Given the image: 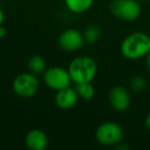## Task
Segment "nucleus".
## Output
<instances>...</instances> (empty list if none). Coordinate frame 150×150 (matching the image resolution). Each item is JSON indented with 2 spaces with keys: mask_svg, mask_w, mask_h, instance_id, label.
<instances>
[{
  "mask_svg": "<svg viewBox=\"0 0 150 150\" xmlns=\"http://www.w3.org/2000/svg\"><path fill=\"white\" fill-rule=\"evenodd\" d=\"M122 56L129 60H137L150 52V36L143 32H134L122 40L120 45Z\"/></svg>",
  "mask_w": 150,
  "mask_h": 150,
  "instance_id": "1",
  "label": "nucleus"
},
{
  "mask_svg": "<svg viewBox=\"0 0 150 150\" xmlns=\"http://www.w3.org/2000/svg\"><path fill=\"white\" fill-rule=\"evenodd\" d=\"M71 80L76 83L92 82L98 71L96 61L88 56L76 57L68 67Z\"/></svg>",
  "mask_w": 150,
  "mask_h": 150,
  "instance_id": "2",
  "label": "nucleus"
},
{
  "mask_svg": "<svg viewBox=\"0 0 150 150\" xmlns=\"http://www.w3.org/2000/svg\"><path fill=\"white\" fill-rule=\"evenodd\" d=\"M3 21H4V13H3V11L0 8V26L2 25Z\"/></svg>",
  "mask_w": 150,
  "mask_h": 150,
  "instance_id": "19",
  "label": "nucleus"
},
{
  "mask_svg": "<svg viewBox=\"0 0 150 150\" xmlns=\"http://www.w3.org/2000/svg\"><path fill=\"white\" fill-rule=\"evenodd\" d=\"M59 46L65 52H74L81 48L84 44L83 34L76 29H67L59 36Z\"/></svg>",
  "mask_w": 150,
  "mask_h": 150,
  "instance_id": "7",
  "label": "nucleus"
},
{
  "mask_svg": "<svg viewBox=\"0 0 150 150\" xmlns=\"http://www.w3.org/2000/svg\"><path fill=\"white\" fill-rule=\"evenodd\" d=\"M145 125H146V127L150 131V113L146 116V119H145Z\"/></svg>",
  "mask_w": 150,
  "mask_h": 150,
  "instance_id": "18",
  "label": "nucleus"
},
{
  "mask_svg": "<svg viewBox=\"0 0 150 150\" xmlns=\"http://www.w3.org/2000/svg\"><path fill=\"white\" fill-rule=\"evenodd\" d=\"M13 90L22 98H31L39 90V80L34 73H21L13 79Z\"/></svg>",
  "mask_w": 150,
  "mask_h": 150,
  "instance_id": "5",
  "label": "nucleus"
},
{
  "mask_svg": "<svg viewBox=\"0 0 150 150\" xmlns=\"http://www.w3.org/2000/svg\"><path fill=\"white\" fill-rule=\"evenodd\" d=\"M97 141L104 146H116L123 139L122 127L114 121L102 122L95 132Z\"/></svg>",
  "mask_w": 150,
  "mask_h": 150,
  "instance_id": "3",
  "label": "nucleus"
},
{
  "mask_svg": "<svg viewBox=\"0 0 150 150\" xmlns=\"http://www.w3.org/2000/svg\"><path fill=\"white\" fill-rule=\"evenodd\" d=\"M28 67L29 70L34 74H40L44 72L46 69V63L42 57L40 56H33L28 61Z\"/></svg>",
  "mask_w": 150,
  "mask_h": 150,
  "instance_id": "13",
  "label": "nucleus"
},
{
  "mask_svg": "<svg viewBox=\"0 0 150 150\" xmlns=\"http://www.w3.org/2000/svg\"><path fill=\"white\" fill-rule=\"evenodd\" d=\"M54 100H56L57 106L60 109L69 110L76 105L78 100V95L75 88L68 86V88H65L63 90L57 91Z\"/></svg>",
  "mask_w": 150,
  "mask_h": 150,
  "instance_id": "9",
  "label": "nucleus"
},
{
  "mask_svg": "<svg viewBox=\"0 0 150 150\" xmlns=\"http://www.w3.org/2000/svg\"><path fill=\"white\" fill-rule=\"evenodd\" d=\"M146 66H147L148 71L150 72V52L146 54Z\"/></svg>",
  "mask_w": 150,
  "mask_h": 150,
  "instance_id": "17",
  "label": "nucleus"
},
{
  "mask_svg": "<svg viewBox=\"0 0 150 150\" xmlns=\"http://www.w3.org/2000/svg\"><path fill=\"white\" fill-rule=\"evenodd\" d=\"M75 91L77 93L78 97L83 100H92L95 96V88L92 82H83V83H76Z\"/></svg>",
  "mask_w": 150,
  "mask_h": 150,
  "instance_id": "12",
  "label": "nucleus"
},
{
  "mask_svg": "<svg viewBox=\"0 0 150 150\" xmlns=\"http://www.w3.org/2000/svg\"><path fill=\"white\" fill-rule=\"evenodd\" d=\"M100 28L97 25H90L86 27V29L84 30L83 33V37H84V41L88 42L90 44H93L99 39L100 37Z\"/></svg>",
  "mask_w": 150,
  "mask_h": 150,
  "instance_id": "14",
  "label": "nucleus"
},
{
  "mask_svg": "<svg viewBox=\"0 0 150 150\" xmlns=\"http://www.w3.org/2000/svg\"><path fill=\"white\" fill-rule=\"evenodd\" d=\"M109 103L115 111L123 112L131 105V95L125 86H116L109 92Z\"/></svg>",
  "mask_w": 150,
  "mask_h": 150,
  "instance_id": "8",
  "label": "nucleus"
},
{
  "mask_svg": "<svg viewBox=\"0 0 150 150\" xmlns=\"http://www.w3.org/2000/svg\"><path fill=\"white\" fill-rule=\"evenodd\" d=\"M43 81L50 88L54 91H60L70 86L71 77L68 69L60 66H52L45 69L43 73Z\"/></svg>",
  "mask_w": 150,
  "mask_h": 150,
  "instance_id": "6",
  "label": "nucleus"
},
{
  "mask_svg": "<svg viewBox=\"0 0 150 150\" xmlns=\"http://www.w3.org/2000/svg\"><path fill=\"white\" fill-rule=\"evenodd\" d=\"M129 86H131V88L134 92L140 93L145 90L146 86H147V82H146V79L144 77H142L140 75H137V76H134L131 79Z\"/></svg>",
  "mask_w": 150,
  "mask_h": 150,
  "instance_id": "15",
  "label": "nucleus"
},
{
  "mask_svg": "<svg viewBox=\"0 0 150 150\" xmlns=\"http://www.w3.org/2000/svg\"><path fill=\"white\" fill-rule=\"evenodd\" d=\"M94 0H65L66 7L73 13H83L92 7Z\"/></svg>",
  "mask_w": 150,
  "mask_h": 150,
  "instance_id": "11",
  "label": "nucleus"
},
{
  "mask_svg": "<svg viewBox=\"0 0 150 150\" xmlns=\"http://www.w3.org/2000/svg\"><path fill=\"white\" fill-rule=\"evenodd\" d=\"M6 33H7V30L5 29L4 27H3L2 25L0 26V38H3L5 35H6Z\"/></svg>",
  "mask_w": 150,
  "mask_h": 150,
  "instance_id": "16",
  "label": "nucleus"
},
{
  "mask_svg": "<svg viewBox=\"0 0 150 150\" xmlns=\"http://www.w3.org/2000/svg\"><path fill=\"white\" fill-rule=\"evenodd\" d=\"M111 13L122 21H136L141 15V4L137 0H113L110 4Z\"/></svg>",
  "mask_w": 150,
  "mask_h": 150,
  "instance_id": "4",
  "label": "nucleus"
},
{
  "mask_svg": "<svg viewBox=\"0 0 150 150\" xmlns=\"http://www.w3.org/2000/svg\"><path fill=\"white\" fill-rule=\"evenodd\" d=\"M26 146L31 150H44L48 145V138L43 131L33 129L26 135Z\"/></svg>",
  "mask_w": 150,
  "mask_h": 150,
  "instance_id": "10",
  "label": "nucleus"
}]
</instances>
